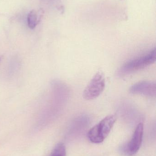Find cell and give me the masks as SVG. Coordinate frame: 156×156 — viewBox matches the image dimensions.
Segmentation results:
<instances>
[{"label":"cell","mask_w":156,"mask_h":156,"mask_svg":"<svg viewBox=\"0 0 156 156\" xmlns=\"http://www.w3.org/2000/svg\"><path fill=\"white\" fill-rule=\"evenodd\" d=\"M50 97L49 101L41 108L38 118L39 126H43L49 122L57 113L59 106V96L60 85L56 82H54L51 85Z\"/></svg>","instance_id":"obj_1"},{"label":"cell","mask_w":156,"mask_h":156,"mask_svg":"<svg viewBox=\"0 0 156 156\" xmlns=\"http://www.w3.org/2000/svg\"><path fill=\"white\" fill-rule=\"evenodd\" d=\"M116 117L111 115L106 116L88 132V136L91 143L98 144L102 143L108 136L112 129Z\"/></svg>","instance_id":"obj_2"},{"label":"cell","mask_w":156,"mask_h":156,"mask_svg":"<svg viewBox=\"0 0 156 156\" xmlns=\"http://www.w3.org/2000/svg\"><path fill=\"white\" fill-rule=\"evenodd\" d=\"M156 48H154L146 55L127 62L119 69L117 72V76H125L154 64L156 61Z\"/></svg>","instance_id":"obj_3"},{"label":"cell","mask_w":156,"mask_h":156,"mask_svg":"<svg viewBox=\"0 0 156 156\" xmlns=\"http://www.w3.org/2000/svg\"><path fill=\"white\" fill-rule=\"evenodd\" d=\"M105 86L104 75L102 72L95 74L83 91V97L88 101L94 100L103 92Z\"/></svg>","instance_id":"obj_4"},{"label":"cell","mask_w":156,"mask_h":156,"mask_svg":"<svg viewBox=\"0 0 156 156\" xmlns=\"http://www.w3.org/2000/svg\"><path fill=\"white\" fill-rule=\"evenodd\" d=\"M143 132V124L140 123L136 126L130 142L122 147L123 154L126 156H132L137 153L142 145Z\"/></svg>","instance_id":"obj_5"},{"label":"cell","mask_w":156,"mask_h":156,"mask_svg":"<svg viewBox=\"0 0 156 156\" xmlns=\"http://www.w3.org/2000/svg\"><path fill=\"white\" fill-rule=\"evenodd\" d=\"M129 91L133 94H142L148 97H155L156 83L148 81L139 82L131 86Z\"/></svg>","instance_id":"obj_6"},{"label":"cell","mask_w":156,"mask_h":156,"mask_svg":"<svg viewBox=\"0 0 156 156\" xmlns=\"http://www.w3.org/2000/svg\"><path fill=\"white\" fill-rule=\"evenodd\" d=\"M27 25L31 29H34L37 25L38 20L37 13L34 10H32L28 13L27 17Z\"/></svg>","instance_id":"obj_7"},{"label":"cell","mask_w":156,"mask_h":156,"mask_svg":"<svg viewBox=\"0 0 156 156\" xmlns=\"http://www.w3.org/2000/svg\"><path fill=\"white\" fill-rule=\"evenodd\" d=\"M49 156H66V149L63 143L57 144L52 150Z\"/></svg>","instance_id":"obj_8"},{"label":"cell","mask_w":156,"mask_h":156,"mask_svg":"<svg viewBox=\"0 0 156 156\" xmlns=\"http://www.w3.org/2000/svg\"><path fill=\"white\" fill-rule=\"evenodd\" d=\"M1 58L0 57V62H1Z\"/></svg>","instance_id":"obj_9"}]
</instances>
